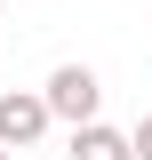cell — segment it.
Masks as SVG:
<instances>
[{"mask_svg":"<svg viewBox=\"0 0 152 160\" xmlns=\"http://www.w3.org/2000/svg\"><path fill=\"white\" fill-rule=\"evenodd\" d=\"M40 96H48V120H72L80 128V120H96V104H104V80H96L88 64H56Z\"/></svg>","mask_w":152,"mask_h":160,"instance_id":"obj_1","label":"cell"},{"mask_svg":"<svg viewBox=\"0 0 152 160\" xmlns=\"http://www.w3.org/2000/svg\"><path fill=\"white\" fill-rule=\"evenodd\" d=\"M40 136H48V96H40V88H8V96H0V144L24 152V144H40Z\"/></svg>","mask_w":152,"mask_h":160,"instance_id":"obj_2","label":"cell"},{"mask_svg":"<svg viewBox=\"0 0 152 160\" xmlns=\"http://www.w3.org/2000/svg\"><path fill=\"white\" fill-rule=\"evenodd\" d=\"M64 160H136V152H128V136H120V128H104V120H80Z\"/></svg>","mask_w":152,"mask_h":160,"instance_id":"obj_3","label":"cell"},{"mask_svg":"<svg viewBox=\"0 0 152 160\" xmlns=\"http://www.w3.org/2000/svg\"><path fill=\"white\" fill-rule=\"evenodd\" d=\"M128 152H136V160H152V112H144V120L128 128Z\"/></svg>","mask_w":152,"mask_h":160,"instance_id":"obj_4","label":"cell"},{"mask_svg":"<svg viewBox=\"0 0 152 160\" xmlns=\"http://www.w3.org/2000/svg\"><path fill=\"white\" fill-rule=\"evenodd\" d=\"M0 160H8V144H0Z\"/></svg>","mask_w":152,"mask_h":160,"instance_id":"obj_5","label":"cell"}]
</instances>
